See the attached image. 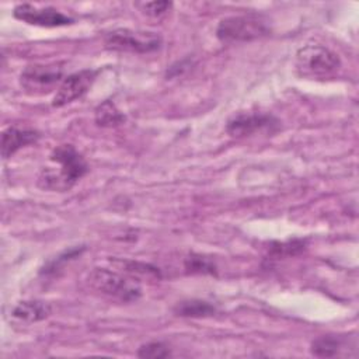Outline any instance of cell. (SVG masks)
<instances>
[{"label":"cell","mask_w":359,"mask_h":359,"mask_svg":"<svg viewBox=\"0 0 359 359\" xmlns=\"http://www.w3.org/2000/svg\"><path fill=\"white\" fill-rule=\"evenodd\" d=\"M52 165L43 167L36 184L45 191H69L88 171L84 157L73 144H60L49 156Z\"/></svg>","instance_id":"obj_1"},{"label":"cell","mask_w":359,"mask_h":359,"mask_svg":"<svg viewBox=\"0 0 359 359\" xmlns=\"http://www.w3.org/2000/svg\"><path fill=\"white\" fill-rule=\"evenodd\" d=\"M87 280L97 292L125 303L136 302L142 296V287L136 279L107 268H94Z\"/></svg>","instance_id":"obj_2"},{"label":"cell","mask_w":359,"mask_h":359,"mask_svg":"<svg viewBox=\"0 0 359 359\" xmlns=\"http://www.w3.org/2000/svg\"><path fill=\"white\" fill-rule=\"evenodd\" d=\"M269 32L266 21L255 14L226 17L216 28V36L222 42H248L264 38Z\"/></svg>","instance_id":"obj_3"},{"label":"cell","mask_w":359,"mask_h":359,"mask_svg":"<svg viewBox=\"0 0 359 359\" xmlns=\"http://www.w3.org/2000/svg\"><path fill=\"white\" fill-rule=\"evenodd\" d=\"M339 66V56L323 45H306L296 53V69L303 77H324Z\"/></svg>","instance_id":"obj_4"},{"label":"cell","mask_w":359,"mask_h":359,"mask_svg":"<svg viewBox=\"0 0 359 359\" xmlns=\"http://www.w3.org/2000/svg\"><path fill=\"white\" fill-rule=\"evenodd\" d=\"M65 74V63H34L28 65L20 74V84L25 93L32 95L48 94L60 86Z\"/></svg>","instance_id":"obj_5"},{"label":"cell","mask_w":359,"mask_h":359,"mask_svg":"<svg viewBox=\"0 0 359 359\" xmlns=\"http://www.w3.org/2000/svg\"><path fill=\"white\" fill-rule=\"evenodd\" d=\"M161 36L149 31H133L129 28H116L108 32L104 43L108 49L130 53H149L161 46Z\"/></svg>","instance_id":"obj_6"},{"label":"cell","mask_w":359,"mask_h":359,"mask_svg":"<svg viewBox=\"0 0 359 359\" xmlns=\"http://www.w3.org/2000/svg\"><path fill=\"white\" fill-rule=\"evenodd\" d=\"M97 73V70L84 69L65 77L57 87V91L52 100V105L55 108H60L81 98L93 86Z\"/></svg>","instance_id":"obj_7"},{"label":"cell","mask_w":359,"mask_h":359,"mask_svg":"<svg viewBox=\"0 0 359 359\" xmlns=\"http://www.w3.org/2000/svg\"><path fill=\"white\" fill-rule=\"evenodd\" d=\"M279 128V121L271 115L264 112L254 114H237L231 119H229L226 125V132L231 137H245L251 136L261 130H276Z\"/></svg>","instance_id":"obj_8"},{"label":"cell","mask_w":359,"mask_h":359,"mask_svg":"<svg viewBox=\"0 0 359 359\" xmlns=\"http://www.w3.org/2000/svg\"><path fill=\"white\" fill-rule=\"evenodd\" d=\"M13 15L17 20H21L29 25H38V27H46V28L70 25L74 22L72 17L60 13L53 7H38L28 3L15 6L13 10Z\"/></svg>","instance_id":"obj_9"},{"label":"cell","mask_w":359,"mask_h":359,"mask_svg":"<svg viewBox=\"0 0 359 359\" xmlns=\"http://www.w3.org/2000/svg\"><path fill=\"white\" fill-rule=\"evenodd\" d=\"M39 132L27 128H7L1 135V156L3 158L11 157L20 149L35 143L39 139Z\"/></svg>","instance_id":"obj_10"},{"label":"cell","mask_w":359,"mask_h":359,"mask_svg":"<svg viewBox=\"0 0 359 359\" xmlns=\"http://www.w3.org/2000/svg\"><path fill=\"white\" fill-rule=\"evenodd\" d=\"M52 309L48 303L41 300H25L14 306L11 314L15 320L22 323H38L48 318Z\"/></svg>","instance_id":"obj_11"},{"label":"cell","mask_w":359,"mask_h":359,"mask_svg":"<svg viewBox=\"0 0 359 359\" xmlns=\"http://www.w3.org/2000/svg\"><path fill=\"white\" fill-rule=\"evenodd\" d=\"M174 313L180 317H192V318H201V317H209L216 313V307L205 300L191 299V300H182L178 302L174 307Z\"/></svg>","instance_id":"obj_12"},{"label":"cell","mask_w":359,"mask_h":359,"mask_svg":"<svg viewBox=\"0 0 359 359\" xmlns=\"http://www.w3.org/2000/svg\"><path fill=\"white\" fill-rule=\"evenodd\" d=\"M94 119L97 125L102 128H112L123 123L125 115L116 108V105L111 100H105L95 108Z\"/></svg>","instance_id":"obj_13"},{"label":"cell","mask_w":359,"mask_h":359,"mask_svg":"<svg viewBox=\"0 0 359 359\" xmlns=\"http://www.w3.org/2000/svg\"><path fill=\"white\" fill-rule=\"evenodd\" d=\"M344 346V341L339 337L323 335L316 338L310 345L311 355L317 358H332L337 356Z\"/></svg>","instance_id":"obj_14"},{"label":"cell","mask_w":359,"mask_h":359,"mask_svg":"<svg viewBox=\"0 0 359 359\" xmlns=\"http://www.w3.org/2000/svg\"><path fill=\"white\" fill-rule=\"evenodd\" d=\"M118 264H121L126 272L133 273V275H142V276H153V278H160V271L158 268L144 264V262H137V261H126V259H118L115 261Z\"/></svg>","instance_id":"obj_15"},{"label":"cell","mask_w":359,"mask_h":359,"mask_svg":"<svg viewBox=\"0 0 359 359\" xmlns=\"http://www.w3.org/2000/svg\"><path fill=\"white\" fill-rule=\"evenodd\" d=\"M171 355L167 345L163 342H147L142 345L137 351L139 358H150V359H161L168 358Z\"/></svg>","instance_id":"obj_16"},{"label":"cell","mask_w":359,"mask_h":359,"mask_svg":"<svg viewBox=\"0 0 359 359\" xmlns=\"http://www.w3.org/2000/svg\"><path fill=\"white\" fill-rule=\"evenodd\" d=\"M304 250V241L303 240H292L286 243H276L273 247H271L269 254L275 258L285 257V255H294Z\"/></svg>","instance_id":"obj_17"},{"label":"cell","mask_w":359,"mask_h":359,"mask_svg":"<svg viewBox=\"0 0 359 359\" xmlns=\"http://www.w3.org/2000/svg\"><path fill=\"white\" fill-rule=\"evenodd\" d=\"M185 268L192 273H215V265L201 255H191L185 259Z\"/></svg>","instance_id":"obj_18"},{"label":"cell","mask_w":359,"mask_h":359,"mask_svg":"<svg viewBox=\"0 0 359 359\" xmlns=\"http://www.w3.org/2000/svg\"><path fill=\"white\" fill-rule=\"evenodd\" d=\"M136 7H139L140 11L149 17H161L172 7V3L171 1H146V3H137Z\"/></svg>","instance_id":"obj_19"}]
</instances>
